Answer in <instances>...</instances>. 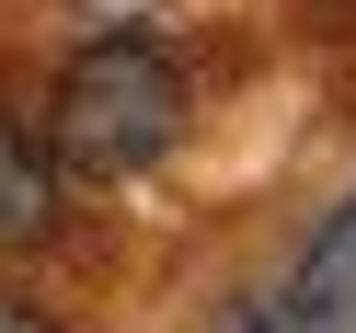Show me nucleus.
I'll list each match as a JSON object with an SVG mask.
<instances>
[{"mask_svg": "<svg viewBox=\"0 0 356 333\" xmlns=\"http://www.w3.org/2000/svg\"><path fill=\"white\" fill-rule=\"evenodd\" d=\"M58 230V172H47V149L24 138V127L0 115V253H24V241H47Z\"/></svg>", "mask_w": 356, "mask_h": 333, "instance_id": "nucleus-3", "label": "nucleus"}, {"mask_svg": "<svg viewBox=\"0 0 356 333\" xmlns=\"http://www.w3.org/2000/svg\"><path fill=\"white\" fill-rule=\"evenodd\" d=\"M253 322L264 333H356V195L310 230V253L276 287H253Z\"/></svg>", "mask_w": 356, "mask_h": 333, "instance_id": "nucleus-2", "label": "nucleus"}, {"mask_svg": "<svg viewBox=\"0 0 356 333\" xmlns=\"http://www.w3.org/2000/svg\"><path fill=\"white\" fill-rule=\"evenodd\" d=\"M207 333H264V322H253V299H241V310H218V322H207Z\"/></svg>", "mask_w": 356, "mask_h": 333, "instance_id": "nucleus-5", "label": "nucleus"}, {"mask_svg": "<svg viewBox=\"0 0 356 333\" xmlns=\"http://www.w3.org/2000/svg\"><path fill=\"white\" fill-rule=\"evenodd\" d=\"M184 138V70H172L149 35H92V47L58 70V161L92 172V184H127L161 149Z\"/></svg>", "mask_w": 356, "mask_h": 333, "instance_id": "nucleus-1", "label": "nucleus"}, {"mask_svg": "<svg viewBox=\"0 0 356 333\" xmlns=\"http://www.w3.org/2000/svg\"><path fill=\"white\" fill-rule=\"evenodd\" d=\"M0 333H58V322H47L35 299H0Z\"/></svg>", "mask_w": 356, "mask_h": 333, "instance_id": "nucleus-4", "label": "nucleus"}]
</instances>
